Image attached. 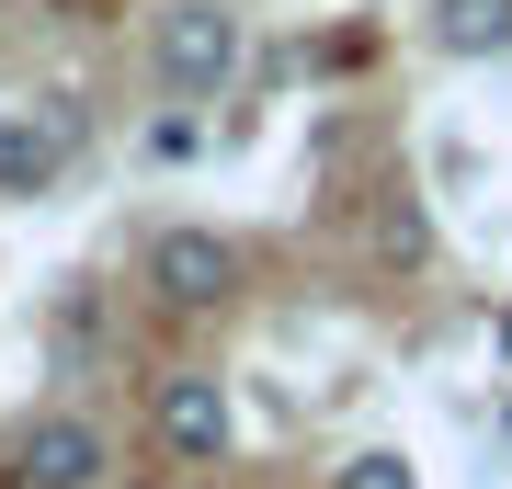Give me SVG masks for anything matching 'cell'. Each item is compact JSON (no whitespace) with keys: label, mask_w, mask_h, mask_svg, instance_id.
<instances>
[{"label":"cell","mask_w":512,"mask_h":489,"mask_svg":"<svg viewBox=\"0 0 512 489\" xmlns=\"http://www.w3.org/2000/svg\"><path fill=\"white\" fill-rule=\"evenodd\" d=\"M330 489H421V467L410 455H387V444H365V455H342V478Z\"/></svg>","instance_id":"7"},{"label":"cell","mask_w":512,"mask_h":489,"mask_svg":"<svg viewBox=\"0 0 512 489\" xmlns=\"http://www.w3.org/2000/svg\"><path fill=\"white\" fill-rule=\"evenodd\" d=\"M501 433H512V410H501Z\"/></svg>","instance_id":"9"},{"label":"cell","mask_w":512,"mask_h":489,"mask_svg":"<svg viewBox=\"0 0 512 489\" xmlns=\"http://www.w3.org/2000/svg\"><path fill=\"white\" fill-rule=\"evenodd\" d=\"M103 467H114V444H103V421H80V410L23 421V444H12V489H103Z\"/></svg>","instance_id":"4"},{"label":"cell","mask_w":512,"mask_h":489,"mask_svg":"<svg viewBox=\"0 0 512 489\" xmlns=\"http://www.w3.org/2000/svg\"><path fill=\"white\" fill-rule=\"evenodd\" d=\"M376 251H399V262H421V205L399 194V205H387V217H376Z\"/></svg>","instance_id":"8"},{"label":"cell","mask_w":512,"mask_h":489,"mask_svg":"<svg viewBox=\"0 0 512 489\" xmlns=\"http://www.w3.org/2000/svg\"><path fill=\"white\" fill-rule=\"evenodd\" d=\"M137 273H148V296H160V308L205 319V308H228V296H239V239H217V228H160Z\"/></svg>","instance_id":"3"},{"label":"cell","mask_w":512,"mask_h":489,"mask_svg":"<svg viewBox=\"0 0 512 489\" xmlns=\"http://www.w3.org/2000/svg\"><path fill=\"white\" fill-rule=\"evenodd\" d=\"M148 433H160L171 467H217V455L239 444L228 376H217V364H171V376H160V399H148Z\"/></svg>","instance_id":"2"},{"label":"cell","mask_w":512,"mask_h":489,"mask_svg":"<svg viewBox=\"0 0 512 489\" xmlns=\"http://www.w3.org/2000/svg\"><path fill=\"white\" fill-rule=\"evenodd\" d=\"M148 69H160L171 103H228V80H239V12L228 0H160Z\"/></svg>","instance_id":"1"},{"label":"cell","mask_w":512,"mask_h":489,"mask_svg":"<svg viewBox=\"0 0 512 489\" xmlns=\"http://www.w3.org/2000/svg\"><path fill=\"white\" fill-rule=\"evenodd\" d=\"M433 46L444 57H501L512 46V0H433Z\"/></svg>","instance_id":"6"},{"label":"cell","mask_w":512,"mask_h":489,"mask_svg":"<svg viewBox=\"0 0 512 489\" xmlns=\"http://www.w3.org/2000/svg\"><path fill=\"white\" fill-rule=\"evenodd\" d=\"M69 148H80V114H69V103H46V114H0V194H57Z\"/></svg>","instance_id":"5"}]
</instances>
